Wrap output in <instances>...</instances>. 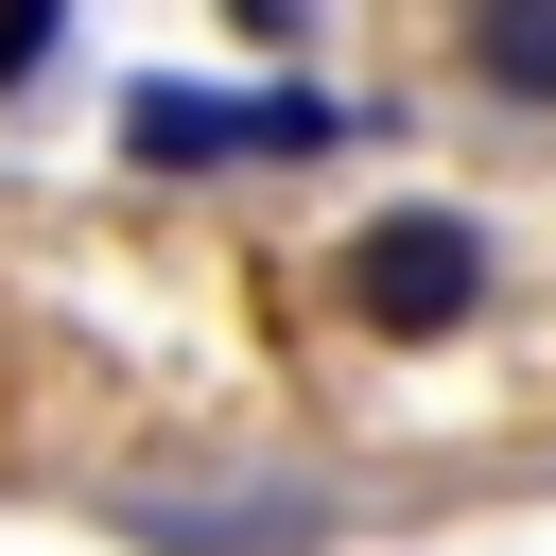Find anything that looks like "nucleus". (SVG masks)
I'll list each match as a JSON object with an SVG mask.
<instances>
[{"instance_id": "1", "label": "nucleus", "mask_w": 556, "mask_h": 556, "mask_svg": "<svg viewBox=\"0 0 556 556\" xmlns=\"http://www.w3.org/2000/svg\"><path fill=\"white\" fill-rule=\"evenodd\" d=\"M330 313L382 330V348L486 330V226H469V208H382V226H348V243H330Z\"/></svg>"}, {"instance_id": "2", "label": "nucleus", "mask_w": 556, "mask_h": 556, "mask_svg": "<svg viewBox=\"0 0 556 556\" xmlns=\"http://www.w3.org/2000/svg\"><path fill=\"white\" fill-rule=\"evenodd\" d=\"M452 70L521 122H556V0H452Z\"/></svg>"}]
</instances>
